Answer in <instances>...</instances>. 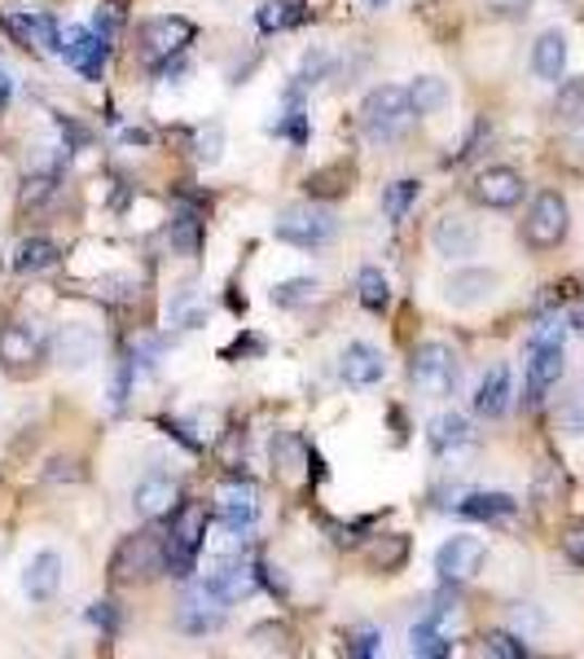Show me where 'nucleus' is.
I'll return each mask as SVG.
<instances>
[{
  "label": "nucleus",
  "instance_id": "nucleus-1",
  "mask_svg": "<svg viewBox=\"0 0 584 659\" xmlns=\"http://www.w3.org/2000/svg\"><path fill=\"white\" fill-rule=\"evenodd\" d=\"M207 540V510L198 501H185L172 510V532H167V559H163V572L185 581L194 576V563H198V549Z\"/></svg>",
  "mask_w": 584,
  "mask_h": 659
},
{
  "label": "nucleus",
  "instance_id": "nucleus-2",
  "mask_svg": "<svg viewBox=\"0 0 584 659\" xmlns=\"http://www.w3.org/2000/svg\"><path fill=\"white\" fill-rule=\"evenodd\" d=\"M273 234H277V243H290L299 251H316V247L334 243L338 220H334V211H325L316 202H299V207H286L273 220Z\"/></svg>",
  "mask_w": 584,
  "mask_h": 659
},
{
  "label": "nucleus",
  "instance_id": "nucleus-3",
  "mask_svg": "<svg viewBox=\"0 0 584 659\" xmlns=\"http://www.w3.org/2000/svg\"><path fill=\"white\" fill-rule=\"evenodd\" d=\"M361 120H365V133L370 141H396L409 120H413V101H409V88H396V84H383L365 97L361 105Z\"/></svg>",
  "mask_w": 584,
  "mask_h": 659
},
{
  "label": "nucleus",
  "instance_id": "nucleus-4",
  "mask_svg": "<svg viewBox=\"0 0 584 659\" xmlns=\"http://www.w3.org/2000/svg\"><path fill=\"white\" fill-rule=\"evenodd\" d=\"M163 559H167V540L159 532H133L120 540V549H114V559H110V576L128 585L137 576H154L163 572Z\"/></svg>",
  "mask_w": 584,
  "mask_h": 659
},
{
  "label": "nucleus",
  "instance_id": "nucleus-5",
  "mask_svg": "<svg viewBox=\"0 0 584 659\" xmlns=\"http://www.w3.org/2000/svg\"><path fill=\"white\" fill-rule=\"evenodd\" d=\"M409 374L418 383V391L426 396H452L457 391V378H461V361L448 344L431 339V344H418L413 361H409Z\"/></svg>",
  "mask_w": 584,
  "mask_h": 659
},
{
  "label": "nucleus",
  "instance_id": "nucleus-6",
  "mask_svg": "<svg viewBox=\"0 0 584 659\" xmlns=\"http://www.w3.org/2000/svg\"><path fill=\"white\" fill-rule=\"evenodd\" d=\"M202 585L220 598V602H238V598H251L256 585H260V568L243 555H220L211 559V568L202 572Z\"/></svg>",
  "mask_w": 584,
  "mask_h": 659
},
{
  "label": "nucleus",
  "instance_id": "nucleus-7",
  "mask_svg": "<svg viewBox=\"0 0 584 659\" xmlns=\"http://www.w3.org/2000/svg\"><path fill=\"white\" fill-rule=\"evenodd\" d=\"M189 40H194V23H189V18H176V14L150 18V23L141 27V58H146L150 66L172 62V58H181V53L189 49Z\"/></svg>",
  "mask_w": 584,
  "mask_h": 659
},
{
  "label": "nucleus",
  "instance_id": "nucleus-8",
  "mask_svg": "<svg viewBox=\"0 0 584 659\" xmlns=\"http://www.w3.org/2000/svg\"><path fill=\"white\" fill-rule=\"evenodd\" d=\"M523 238L536 251H549V247H558L567 238V202L558 194H536V202H532V211L523 220Z\"/></svg>",
  "mask_w": 584,
  "mask_h": 659
},
{
  "label": "nucleus",
  "instance_id": "nucleus-9",
  "mask_svg": "<svg viewBox=\"0 0 584 659\" xmlns=\"http://www.w3.org/2000/svg\"><path fill=\"white\" fill-rule=\"evenodd\" d=\"M488 559V545L480 536H448L435 549V572L444 581H471Z\"/></svg>",
  "mask_w": 584,
  "mask_h": 659
},
{
  "label": "nucleus",
  "instance_id": "nucleus-10",
  "mask_svg": "<svg viewBox=\"0 0 584 659\" xmlns=\"http://www.w3.org/2000/svg\"><path fill=\"white\" fill-rule=\"evenodd\" d=\"M101 357V335L92 325H62L53 335V361L62 370H88Z\"/></svg>",
  "mask_w": 584,
  "mask_h": 659
},
{
  "label": "nucleus",
  "instance_id": "nucleus-11",
  "mask_svg": "<svg viewBox=\"0 0 584 659\" xmlns=\"http://www.w3.org/2000/svg\"><path fill=\"white\" fill-rule=\"evenodd\" d=\"M105 53H110V40L92 27H71L66 40H62V58L84 75V79H101V66H105Z\"/></svg>",
  "mask_w": 584,
  "mask_h": 659
},
{
  "label": "nucleus",
  "instance_id": "nucleus-12",
  "mask_svg": "<svg viewBox=\"0 0 584 659\" xmlns=\"http://www.w3.org/2000/svg\"><path fill=\"white\" fill-rule=\"evenodd\" d=\"M45 352V339H40V330L27 325V321H10L5 330H0V361H5L10 370H27L36 365Z\"/></svg>",
  "mask_w": 584,
  "mask_h": 659
},
{
  "label": "nucleus",
  "instance_id": "nucleus-13",
  "mask_svg": "<svg viewBox=\"0 0 584 659\" xmlns=\"http://www.w3.org/2000/svg\"><path fill=\"white\" fill-rule=\"evenodd\" d=\"M471 194H475V202L501 211V207H514V202L523 198V176H519L514 167H484V172L475 176Z\"/></svg>",
  "mask_w": 584,
  "mask_h": 659
},
{
  "label": "nucleus",
  "instance_id": "nucleus-14",
  "mask_svg": "<svg viewBox=\"0 0 584 659\" xmlns=\"http://www.w3.org/2000/svg\"><path fill=\"white\" fill-rule=\"evenodd\" d=\"M338 370H343L347 387H378L387 378V361H383V352L374 344H347Z\"/></svg>",
  "mask_w": 584,
  "mask_h": 659
},
{
  "label": "nucleus",
  "instance_id": "nucleus-15",
  "mask_svg": "<svg viewBox=\"0 0 584 659\" xmlns=\"http://www.w3.org/2000/svg\"><path fill=\"white\" fill-rule=\"evenodd\" d=\"M215 510H220V519L233 527V532H243V527H251L256 523V514H260V493H256V484H224L220 493H215Z\"/></svg>",
  "mask_w": 584,
  "mask_h": 659
},
{
  "label": "nucleus",
  "instance_id": "nucleus-16",
  "mask_svg": "<svg viewBox=\"0 0 584 659\" xmlns=\"http://www.w3.org/2000/svg\"><path fill=\"white\" fill-rule=\"evenodd\" d=\"M567 370V357H562V344H545V348H532V361H527V400L540 405L549 396V387H558Z\"/></svg>",
  "mask_w": 584,
  "mask_h": 659
},
{
  "label": "nucleus",
  "instance_id": "nucleus-17",
  "mask_svg": "<svg viewBox=\"0 0 584 659\" xmlns=\"http://www.w3.org/2000/svg\"><path fill=\"white\" fill-rule=\"evenodd\" d=\"M431 243H435V251H439V256H448V260H465V256H475V251H480V229H475L465 215H444L439 225L431 229Z\"/></svg>",
  "mask_w": 584,
  "mask_h": 659
},
{
  "label": "nucleus",
  "instance_id": "nucleus-18",
  "mask_svg": "<svg viewBox=\"0 0 584 659\" xmlns=\"http://www.w3.org/2000/svg\"><path fill=\"white\" fill-rule=\"evenodd\" d=\"M493 290H497V273H493V269H457V273H448V282H444V299H448L452 308L484 303Z\"/></svg>",
  "mask_w": 584,
  "mask_h": 659
},
{
  "label": "nucleus",
  "instance_id": "nucleus-19",
  "mask_svg": "<svg viewBox=\"0 0 584 659\" xmlns=\"http://www.w3.org/2000/svg\"><path fill=\"white\" fill-rule=\"evenodd\" d=\"M220 624H224V602L207 585H194L181 602V629L185 633H215Z\"/></svg>",
  "mask_w": 584,
  "mask_h": 659
},
{
  "label": "nucleus",
  "instance_id": "nucleus-20",
  "mask_svg": "<svg viewBox=\"0 0 584 659\" xmlns=\"http://www.w3.org/2000/svg\"><path fill=\"white\" fill-rule=\"evenodd\" d=\"M133 506H137V514H146V519H167V514L181 506V488H176V480H167V475H146V480L137 484V493H133Z\"/></svg>",
  "mask_w": 584,
  "mask_h": 659
},
{
  "label": "nucleus",
  "instance_id": "nucleus-21",
  "mask_svg": "<svg viewBox=\"0 0 584 659\" xmlns=\"http://www.w3.org/2000/svg\"><path fill=\"white\" fill-rule=\"evenodd\" d=\"M58 585H62V559L53 555V549H40V555L27 563V572H23V594L32 602H49L58 594Z\"/></svg>",
  "mask_w": 584,
  "mask_h": 659
},
{
  "label": "nucleus",
  "instance_id": "nucleus-22",
  "mask_svg": "<svg viewBox=\"0 0 584 659\" xmlns=\"http://www.w3.org/2000/svg\"><path fill=\"white\" fill-rule=\"evenodd\" d=\"M510 396H514V383H510V370L506 365H493L484 378H480V387H475V413L480 418H501L506 409H510Z\"/></svg>",
  "mask_w": 584,
  "mask_h": 659
},
{
  "label": "nucleus",
  "instance_id": "nucleus-23",
  "mask_svg": "<svg viewBox=\"0 0 584 659\" xmlns=\"http://www.w3.org/2000/svg\"><path fill=\"white\" fill-rule=\"evenodd\" d=\"M5 23H10V32L32 49H45V53H62V36H58V27H53V18H45V14H14V10H5Z\"/></svg>",
  "mask_w": 584,
  "mask_h": 659
},
{
  "label": "nucleus",
  "instance_id": "nucleus-24",
  "mask_svg": "<svg viewBox=\"0 0 584 659\" xmlns=\"http://www.w3.org/2000/svg\"><path fill=\"white\" fill-rule=\"evenodd\" d=\"M532 71L536 79L545 84H558L562 71H567V36L562 32H545L536 45H532Z\"/></svg>",
  "mask_w": 584,
  "mask_h": 659
},
{
  "label": "nucleus",
  "instance_id": "nucleus-25",
  "mask_svg": "<svg viewBox=\"0 0 584 659\" xmlns=\"http://www.w3.org/2000/svg\"><path fill=\"white\" fill-rule=\"evenodd\" d=\"M448 506L457 514H465V519H484L488 523V519H510L519 501L510 493H465L461 501H448Z\"/></svg>",
  "mask_w": 584,
  "mask_h": 659
},
{
  "label": "nucleus",
  "instance_id": "nucleus-26",
  "mask_svg": "<svg viewBox=\"0 0 584 659\" xmlns=\"http://www.w3.org/2000/svg\"><path fill=\"white\" fill-rule=\"evenodd\" d=\"M471 445V422L461 413H439L431 422V449L435 453H452V449H465Z\"/></svg>",
  "mask_w": 584,
  "mask_h": 659
},
{
  "label": "nucleus",
  "instance_id": "nucleus-27",
  "mask_svg": "<svg viewBox=\"0 0 584 659\" xmlns=\"http://www.w3.org/2000/svg\"><path fill=\"white\" fill-rule=\"evenodd\" d=\"M207 321V303L194 286H181L172 299H167V325H181V330H198Z\"/></svg>",
  "mask_w": 584,
  "mask_h": 659
},
{
  "label": "nucleus",
  "instance_id": "nucleus-28",
  "mask_svg": "<svg viewBox=\"0 0 584 659\" xmlns=\"http://www.w3.org/2000/svg\"><path fill=\"white\" fill-rule=\"evenodd\" d=\"M448 84L439 79V75H418L413 84H409V101H413V115H435V110H444L448 105Z\"/></svg>",
  "mask_w": 584,
  "mask_h": 659
},
{
  "label": "nucleus",
  "instance_id": "nucleus-29",
  "mask_svg": "<svg viewBox=\"0 0 584 659\" xmlns=\"http://www.w3.org/2000/svg\"><path fill=\"white\" fill-rule=\"evenodd\" d=\"M409 650H413V655H422V659H444V655L452 650V642H448L444 624L426 616L422 624H413V633H409Z\"/></svg>",
  "mask_w": 584,
  "mask_h": 659
},
{
  "label": "nucleus",
  "instance_id": "nucleus-30",
  "mask_svg": "<svg viewBox=\"0 0 584 659\" xmlns=\"http://www.w3.org/2000/svg\"><path fill=\"white\" fill-rule=\"evenodd\" d=\"M167 238H172V247L181 256H198V247H202V220L194 211H176L172 225H167Z\"/></svg>",
  "mask_w": 584,
  "mask_h": 659
},
{
  "label": "nucleus",
  "instance_id": "nucleus-31",
  "mask_svg": "<svg viewBox=\"0 0 584 659\" xmlns=\"http://www.w3.org/2000/svg\"><path fill=\"white\" fill-rule=\"evenodd\" d=\"M58 264V247L49 243V238H27L23 247H18V256H14V269L18 273H45V269H53Z\"/></svg>",
  "mask_w": 584,
  "mask_h": 659
},
{
  "label": "nucleus",
  "instance_id": "nucleus-32",
  "mask_svg": "<svg viewBox=\"0 0 584 659\" xmlns=\"http://www.w3.org/2000/svg\"><path fill=\"white\" fill-rule=\"evenodd\" d=\"M273 458H277V467H282L286 480H299L303 467H308V449H303L299 435H277L273 439Z\"/></svg>",
  "mask_w": 584,
  "mask_h": 659
},
{
  "label": "nucleus",
  "instance_id": "nucleus-33",
  "mask_svg": "<svg viewBox=\"0 0 584 659\" xmlns=\"http://www.w3.org/2000/svg\"><path fill=\"white\" fill-rule=\"evenodd\" d=\"M334 66H338V58L330 53V49H308L303 53V62H299V84L303 88H316V84H325V79H334Z\"/></svg>",
  "mask_w": 584,
  "mask_h": 659
},
{
  "label": "nucleus",
  "instance_id": "nucleus-34",
  "mask_svg": "<svg viewBox=\"0 0 584 659\" xmlns=\"http://www.w3.org/2000/svg\"><path fill=\"white\" fill-rule=\"evenodd\" d=\"M357 290H361V303H365L370 312H383V308L392 303V282H387L383 269H361Z\"/></svg>",
  "mask_w": 584,
  "mask_h": 659
},
{
  "label": "nucleus",
  "instance_id": "nucleus-35",
  "mask_svg": "<svg viewBox=\"0 0 584 659\" xmlns=\"http://www.w3.org/2000/svg\"><path fill=\"white\" fill-rule=\"evenodd\" d=\"M316 290H321L316 277H286V282L273 286V303L277 308H303V303L316 299Z\"/></svg>",
  "mask_w": 584,
  "mask_h": 659
},
{
  "label": "nucleus",
  "instance_id": "nucleus-36",
  "mask_svg": "<svg viewBox=\"0 0 584 659\" xmlns=\"http://www.w3.org/2000/svg\"><path fill=\"white\" fill-rule=\"evenodd\" d=\"M418 194H422L418 181H392V185L383 189V211H387V220H405L409 207L418 202Z\"/></svg>",
  "mask_w": 584,
  "mask_h": 659
},
{
  "label": "nucleus",
  "instance_id": "nucleus-37",
  "mask_svg": "<svg viewBox=\"0 0 584 659\" xmlns=\"http://www.w3.org/2000/svg\"><path fill=\"white\" fill-rule=\"evenodd\" d=\"M256 18H260L264 32H286V27L299 23V10H295V0H264Z\"/></svg>",
  "mask_w": 584,
  "mask_h": 659
},
{
  "label": "nucleus",
  "instance_id": "nucleus-38",
  "mask_svg": "<svg viewBox=\"0 0 584 659\" xmlns=\"http://www.w3.org/2000/svg\"><path fill=\"white\" fill-rule=\"evenodd\" d=\"M554 418H558V426L567 435H584V387L571 391V396H562L558 409H554Z\"/></svg>",
  "mask_w": 584,
  "mask_h": 659
},
{
  "label": "nucleus",
  "instance_id": "nucleus-39",
  "mask_svg": "<svg viewBox=\"0 0 584 659\" xmlns=\"http://www.w3.org/2000/svg\"><path fill=\"white\" fill-rule=\"evenodd\" d=\"M405 555H409V540H405V536H387V540H378V545L370 549L374 568H383V572L400 568V563H405Z\"/></svg>",
  "mask_w": 584,
  "mask_h": 659
},
{
  "label": "nucleus",
  "instance_id": "nucleus-40",
  "mask_svg": "<svg viewBox=\"0 0 584 659\" xmlns=\"http://www.w3.org/2000/svg\"><path fill=\"white\" fill-rule=\"evenodd\" d=\"M220 150H224V128L220 124H207V128H198V137H194V154H198V163H220Z\"/></svg>",
  "mask_w": 584,
  "mask_h": 659
},
{
  "label": "nucleus",
  "instance_id": "nucleus-41",
  "mask_svg": "<svg viewBox=\"0 0 584 659\" xmlns=\"http://www.w3.org/2000/svg\"><path fill=\"white\" fill-rule=\"evenodd\" d=\"M97 295L110 299V303H133V299L141 295V286H137V277H124V273H120V277H101V282H97Z\"/></svg>",
  "mask_w": 584,
  "mask_h": 659
},
{
  "label": "nucleus",
  "instance_id": "nucleus-42",
  "mask_svg": "<svg viewBox=\"0 0 584 659\" xmlns=\"http://www.w3.org/2000/svg\"><path fill=\"white\" fill-rule=\"evenodd\" d=\"M554 110H558V120H580V115H584V79L562 84V88H558Z\"/></svg>",
  "mask_w": 584,
  "mask_h": 659
},
{
  "label": "nucleus",
  "instance_id": "nucleus-43",
  "mask_svg": "<svg viewBox=\"0 0 584 659\" xmlns=\"http://www.w3.org/2000/svg\"><path fill=\"white\" fill-rule=\"evenodd\" d=\"M58 189V172H32L23 185V207H40L45 198H53Z\"/></svg>",
  "mask_w": 584,
  "mask_h": 659
},
{
  "label": "nucleus",
  "instance_id": "nucleus-44",
  "mask_svg": "<svg viewBox=\"0 0 584 659\" xmlns=\"http://www.w3.org/2000/svg\"><path fill=\"white\" fill-rule=\"evenodd\" d=\"M334 181H347V167H325V172L308 176V194H312V198H330V194H343L347 185H334Z\"/></svg>",
  "mask_w": 584,
  "mask_h": 659
},
{
  "label": "nucleus",
  "instance_id": "nucleus-45",
  "mask_svg": "<svg viewBox=\"0 0 584 659\" xmlns=\"http://www.w3.org/2000/svg\"><path fill=\"white\" fill-rule=\"evenodd\" d=\"M484 650H488V655H497V659H527V646H523L514 633H488Z\"/></svg>",
  "mask_w": 584,
  "mask_h": 659
},
{
  "label": "nucleus",
  "instance_id": "nucleus-46",
  "mask_svg": "<svg viewBox=\"0 0 584 659\" xmlns=\"http://www.w3.org/2000/svg\"><path fill=\"white\" fill-rule=\"evenodd\" d=\"M347 650H352V655H378L383 650V633L378 629H357L352 637H347Z\"/></svg>",
  "mask_w": 584,
  "mask_h": 659
},
{
  "label": "nucleus",
  "instance_id": "nucleus-47",
  "mask_svg": "<svg viewBox=\"0 0 584 659\" xmlns=\"http://www.w3.org/2000/svg\"><path fill=\"white\" fill-rule=\"evenodd\" d=\"M545 344H562V321H558V316H545V321L532 330V348H545Z\"/></svg>",
  "mask_w": 584,
  "mask_h": 659
},
{
  "label": "nucleus",
  "instance_id": "nucleus-48",
  "mask_svg": "<svg viewBox=\"0 0 584 659\" xmlns=\"http://www.w3.org/2000/svg\"><path fill=\"white\" fill-rule=\"evenodd\" d=\"M562 555H567L571 563H580V568H584V523L567 527V536H562Z\"/></svg>",
  "mask_w": 584,
  "mask_h": 659
},
{
  "label": "nucleus",
  "instance_id": "nucleus-49",
  "mask_svg": "<svg viewBox=\"0 0 584 659\" xmlns=\"http://www.w3.org/2000/svg\"><path fill=\"white\" fill-rule=\"evenodd\" d=\"M484 5H488L493 14H501V18H523V14L532 10V0H484Z\"/></svg>",
  "mask_w": 584,
  "mask_h": 659
},
{
  "label": "nucleus",
  "instance_id": "nucleus-50",
  "mask_svg": "<svg viewBox=\"0 0 584 659\" xmlns=\"http://www.w3.org/2000/svg\"><path fill=\"white\" fill-rule=\"evenodd\" d=\"M562 150H567L562 159H567L571 167H580V172H584V128H575V133L567 137V146H562Z\"/></svg>",
  "mask_w": 584,
  "mask_h": 659
},
{
  "label": "nucleus",
  "instance_id": "nucleus-51",
  "mask_svg": "<svg viewBox=\"0 0 584 659\" xmlns=\"http://www.w3.org/2000/svg\"><path fill=\"white\" fill-rule=\"evenodd\" d=\"M49 467H53L49 480H84V471H79L75 462H62V458H58V462H49Z\"/></svg>",
  "mask_w": 584,
  "mask_h": 659
},
{
  "label": "nucleus",
  "instance_id": "nucleus-52",
  "mask_svg": "<svg viewBox=\"0 0 584 659\" xmlns=\"http://www.w3.org/2000/svg\"><path fill=\"white\" fill-rule=\"evenodd\" d=\"M88 620H92V624H101V629H114V611H110V602H92Z\"/></svg>",
  "mask_w": 584,
  "mask_h": 659
},
{
  "label": "nucleus",
  "instance_id": "nucleus-53",
  "mask_svg": "<svg viewBox=\"0 0 584 659\" xmlns=\"http://www.w3.org/2000/svg\"><path fill=\"white\" fill-rule=\"evenodd\" d=\"M10 92H14V75H10L5 66H0V105L10 101Z\"/></svg>",
  "mask_w": 584,
  "mask_h": 659
},
{
  "label": "nucleus",
  "instance_id": "nucleus-54",
  "mask_svg": "<svg viewBox=\"0 0 584 659\" xmlns=\"http://www.w3.org/2000/svg\"><path fill=\"white\" fill-rule=\"evenodd\" d=\"M124 141H128V146H150V133H146V128H128Z\"/></svg>",
  "mask_w": 584,
  "mask_h": 659
},
{
  "label": "nucleus",
  "instance_id": "nucleus-55",
  "mask_svg": "<svg viewBox=\"0 0 584 659\" xmlns=\"http://www.w3.org/2000/svg\"><path fill=\"white\" fill-rule=\"evenodd\" d=\"M575 330H584V308H571V316H567Z\"/></svg>",
  "mask_w": 584,
  "mask_h": 659
},
{
  "label": "nucleus",
  "instance_id": "nucleus-56",
  "mask_svg": "<svg viewBox=\"0 0 584 659\" xmlns=\"http://www.w3.org/2000/svg\"><path fill=\"white\" fill-rule=\"evenodd\" d=\"M374 5H383V0H374Z\"/></svg>",
  "mask_w": 584,
  "mask_h": 659
}]
</instances>
